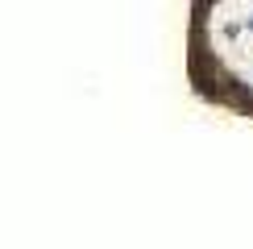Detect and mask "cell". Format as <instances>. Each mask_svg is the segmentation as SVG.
I'll return each instance as SVG.
<instances>
[{"label": "cell", "instance_id": "cell-1", "mask_svg": "<svg viewBox=\"0 0 253 249\" xmlns=\"http://www.w3.org/2000/svg\"><path fill=\"white\" fill-rule=\"evenodd\" d=\"M187 83L208 108L253 121V0L187 8Z\"/></svg>", "mask_w": 253, "mask_h": 249}]
</instances>
